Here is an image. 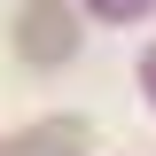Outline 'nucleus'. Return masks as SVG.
I'll return each mask as SVG.
<instances>
[{
  "label": "nucleus",
  "instance_id": "f257e3e1",
  "mask_svg": "<svg viewBox=\"0 0 156 156\" xmlns=\"http://www.w3.org/2000/svg\"><path fill=\"white\" fill-rule=\"evenodd\" d=\"M16 47H23V62H62V55L78 47V23H70V8H55V0L23 8V23H16Z\"/></svg>",
  "mask_w": 156,
  "mask_h": 156
},
{
  "label": "nucleus",
  "instance_id": "f03ea898",
  "mask_svg": "<svg viewBox=\"0 0 156 156\" xmlns=\"http://www.w3.org/2000/svg\"><path fill=\"white\" fill-rule=\"evenodd\" d=\"M94 8H109V16H133V8H140V0H94Z\"/></svg>",
  "mask_w": 156,
  "mask_h": 156
}]
</instances>
